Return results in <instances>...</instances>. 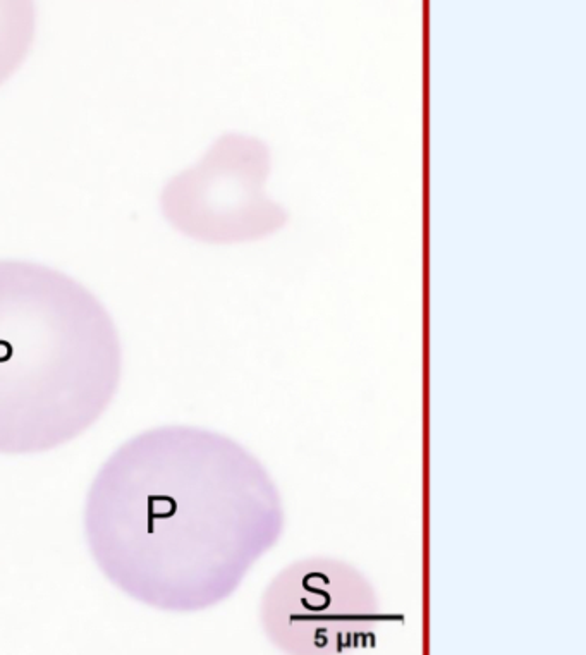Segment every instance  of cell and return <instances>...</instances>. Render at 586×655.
<instances>
[{
    "label": "cell",
    "mask_w": 586,
    "mask_h": 655,
    "mask_svg": "<svg viewBox=\"0 0 586 655\" xmlns=\"http://www.w3.org/2000/svg\"><path fill=\"white\" fill-rule=\"evenodd\" d=\"M270 153L244 134H225L200 162L165 184L160 196L167 222L203 243L258 239L286 224V212L265 195Z\"/></svg>",
    "instance_id": "3"
},
{
    "label": "cell",
    "mask_w": 586,
    "mask_h": 655,
    "mask_svg": "<svg viewBox=\"0 0 586 655\" xmlns=\"http://www.w3.org/2000/svg\"><path fill=\"white\" fill-rule=\"evenodd\" d=\"M37 29L35 0H0V84L28 57Z\"/></svg>",
    "instance_id": "4"
},
{
    "label": "cell",
    "mask_w": 586,
    "mask_h": 655,
    "mask_svg": "<svg viewBox=\"0 0 586 655\" xmlns=\"http://www.w3.org/2000/svg\"><path fill=\"white\" fill-rule=\"evenodd\" d=\"M215 435L159 427L124 442L89 485L84 533L103 576L159 611H195L229 581L231 456Z\"/></svg>",
    "instance_id": "1"
},
{
    "label": "cell",
    "mask_w": 586,
    "mask_h": 655,
    "mask_svg": "<svg viewBox=\"0 0 586 655\" xmlns=\"http://www.w3.org/2000/svg\"><path fill=\"white\" fill-rule=\"evenodd\" d=\"M122 347L102 301L33 261H0V454L48 453L114 401Z\"/></svg>",
    "instance_id": "2"
}]
</instances>
